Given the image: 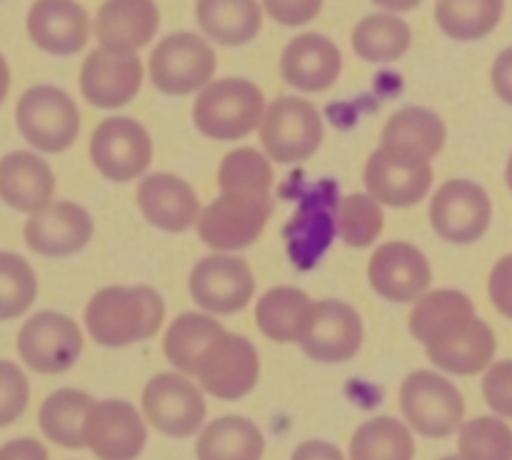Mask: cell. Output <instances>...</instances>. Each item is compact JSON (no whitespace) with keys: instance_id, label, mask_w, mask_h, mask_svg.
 <instances>
[{"instance_id":"7dc6e473","label":"cell","mask_w":512,"mask_h":460,"mask_svg":"<svg viewBox=\"0 0 512 460\" xmlns=\"http://www.w3.org/2000/svg\"><path fill=\"white\" fill-rule=\"evenodd\" d=\"M290 460H345L338 445L325 443V440H305L293 450Z\"/></svg>"},{"instance_id":"4316f807","label":"cell","mask_w":512,"mask_h":460,"mask_svg":"<svg viewBox=\"0 0 512 460\" xmlns=\"http://www.w3.org/2000/svg\"><path fill=\"white\" fill-rule=\"evenodd\" d=\"M258 0H195V20L205 38L225 48H240L258 38L263 28Z\"/></svg>"},{"instance_id":"5b68a950","label":"cell","mask_w":512,"mask_h":460,"mask_svg":"<svg viewBox=\"0 0 512 460\" xmlns=\"http://www.w3.org/2000/svg\"><path fill=\"white\" fill-rule=\"evenodd\" d=\"M323 135L325 125L318 108L298 95H283L268 103L260 125V145L278 165L310 160L323 145Z\"/></svg>"},{"instance_id":"83f0119b","label":"cell","mask_w":512,"mask_h":460,"mask_svg":"<svg viewBox=\"0 0 512 460\" xmlns=\"http://www.w3.org/2000/svg\"><path fill=\"white\" fill-rule=\"evenodd\" d=\"M473 318H478V315H475V305L468 295L460 293V290L440 288L428 290L415 300L408 328L420 345H430L468 325Z\"/></svg>"},{"instance_id":"1f68e13d","label":"cell","mask_w":512,"mask_h":460,"mask_svg":"<svg viewBox=\"0 0 512 460\" xmlns=\"http://www.w3.org/2000/svg\"><path fill=\"white\" fill-rule=\"evenodd\" d=\"M225 333L223 325L205 313H183L168 325L163 338V353L178 373H198L200 360L205 358L215 340Z\"/></svg>"},{"instance_id":"d590c367","label":"cell","mask_w":512,"mask_h":460,"mask_svg":"<svg viewBox=\"0 0 512 460\" xmlns=\"http://www.w3.org/2000/svg\"><path fill=\"white\" fill-rule=\"evenodd\" d=\"M505 0H438L435 23L448 38L470 43L483 40L500 25Z\"/></svg>"},{"instance_id":"d4e9b609","label":"cell","mask_w":512,"mask_h":460,"mask_svg":"<svg viewBox=\"0 0 512 460\" xmlns=\"http://www.w3.org/2000/svg\"><path fill=\"white\" fill-rule=\"evenodd\" d=\"M55 175L43 158L15 150L0 158V200L20 213H38L53 203Z\"/></svg>"},{"instance_id":"8d00e7d4","label":"cell","mask_w":512,"mask_h":460,"mask_svg":"<svg viewBox=\"0 0 512 460\" xmlns=\"http://www.w3.org/2000/svg\"><path fill=\"white\" fill-rule=\"evenodd\" d=\"M458 455L463 460H512V428L500 415L465 420L458 433Z\"/></svg>"},{"instance_id":"e575fe53","label":"cell","mask_w":512,"mask_h":460,"mask_svg":"<svg viewBox=\"0 0 512 460\" xmlns=\"http://www.w3.org/2000/svg\"><path fill=\"white\" fill-rule=\"evenodd\" d=\"M413 430L393 415H378L358 425L350 438V460H413Z\"/></svg>"},{"instance_id":"9a60e30c","label":"cell","mask_w":512,"mask_h":460,"mask_svg":"<svg viewBox=\"0 0 512 460\" xmlns=\"http://www.w3.org/2000/svg\"><path fill=\"white\" fill-rule=\"evenodd\" d=\"M298 345L318 363H348L363 348V318L343 300H313Z\"/></svg>"},{"instance_id":"cb8c5ba5","label":"cell","mask_w":512,"mask_h":460,"mask_svg":"<svg viewBox=\"0 0 512 460\" xmlns=\"http://www.w3.org/2000/svg\"><path fill=\"white\" fill-rule=\"evenodd\" d=\"M25 25L30 40L50 55H75L90 40V18L78 0H35Z\"/></svg>"},{"instance_id":"8992f818","label":"cell","mask_w":512,"mask_h":460,"mask_svg":"<svg viewBox=\"0 0 512 460\" xmlns=\"http://www.w3.org/2000/svg\"><path fill=\"white\" fill-rule=\"evenodd\" d=\"M400 410L423 438H450L465 423V400L453 380L435 370H413L400 385Z\"/></svg>"},{"instance_id":"7402d4cb","label":"cell","mask_w":512,"mask_h":460,"mask_svg":"<svg viewBox=\"0 0 512 460\" xmlns=\"http://www.w3.org/2000/svg\"><path fill=\"white\" fill-rule=\"evenodd\" d=\"M343 73V53L320 33H300L280 53V75L300 93H325Z\"/></svg>"},{"instance_id":"f35d334b","label":"cell","mask_w":512,"mask_h":460,"mask_svg":"<svg viewBox=\"0 0 512 460\" xmlns=\"http://www.w3.org/2000/svg\"><path fill=\"white\" fill-rule=\"evenodd\" d=\"M273 160L258 148H233L223 155L218 165V188L223 190H255L270 193L273 188Z\"/></svg>"},{"instance_id":"2e32d148","label":"cell","mask_w":512,"mask_h":460,"mask_svg":"<svg viewBox=\"0 0 512 460\" xmlns=\"http://www.w3.org/2000/svg\"><path fill=\"white\" fill-rule=\"evenodd\" d=\"M198 385L218 400H240L258 385L260 355L245 335L225 330L198 365Z\"/></svg>"},{"instance_id":"e0dca14e","label":"cell","mask_w":512,"mask_h":460,"mask_svg":"<svg viewBox=\"0 0 512 460\" xmlns=\"http://www.w3.org/2000/svg\"><path fill=\"white\" fill-rule=\"evenodd\" d=\"M145 65L138 53H113L95 48L80 65V95L100 110H118L133 103L143 88Z\"/></svg>"},{"instance_id":"3957f363","label":"cell","mask_w":512,"mask_h":460,"mask_svg":"<svg viewBox=\"0 0 512 460\" xmlns=\"http://www.w3.org/2000/svg\"><path fill=\"white\" fill-rule=\"evenodd\" d=\"M270 215H273L270 193L223 190L218 198L203 205L195 228L200 240L215 253H235L258 243Z\"/></svg>"},{"instance_id":"ba28073f","label":"cell","mask_w":512,"mask_h":460,"mask_svg":"<svg viewBox=\"0 0 512 460\" xmlns=\"http://www.w3.org/2000/svg\"><path fill=\"white\" fill-rule=\"evenodd\" d=\"M88 150L95 170L113 183H130L153 163L150 133L128 115L100 120L90 133Z\"/></svg>"},{"instance_id":"c3c4849f","label":"cell","mask_w":512,"mask_h":460,"mask_svg":"<svg viewBox=\"0 0 512 460\" xmlns=\"http://www.w3.org/2000/svg\"><path fill=\"white\" fill-rule=\"evenodd\" d=\"M370 3H375L378 8L388 10V13H410V10L418 8L423 0H370Z\"/></svg>"},{"instance_id":"52a82bcc","label":"cell","mask_w":512,"mask_h":460,"mask_svg":"<svg viewBox=\"0 0 512 460\" xmlns=\"http://www.w3.org/2000/svg\"><path fill=\"white\" fill-rule=\"evenodd\" d=\"M15 123L28 145L43 153H63L80 135V110L65 90L33 85L15 105Z\"/></svg>"},{"instance_id":"60d3db41","label":"cell","mask_w":512,"mask_h":460,"mask_svg":"<svg viewBox=\"0 0 512 460\" xmlns=\"http://www.w3.org/2000/svg\"><path fill=\"white\" fill-rule=\"evenodd\" d=\"M30 388L23 370L10 360H0V428L15 423L28 405Z\"/></svg>"},{"instance_id":"d6a6232c","label":"cell","mask_w":512,"mask_h":460,"mask_svg":"<svg viewBox=\"0 0 512 460\" xmlns=\"http://www.w3.org/2000/svg\"><path fill=\"white\" fill-rule=\"evenodd\" d=\"M95 400L85 390L60 388L43 400L38 410L40 430L55 445L68 450L85 448V418Z\"/></svg>"},{"instance_id":"7bdbcfd3","label":"cell","mask_w":512,"mask_h":460,"mask_svg":"<svg viewBox=\"0 0 512 460\" xmlns=\"http://www.w3.org/2000/svg\"><path fill=\"white\" fill-rule=\"evenodd\" d=\"M323 3L325 0H263V10L283 28H300L318 18Z\"/></svg>"},{"instance_id":"f6af8a7d","label":"cell","mask_w":512,"mask_h":460,"mask_svg":"<svg viewBox=\"0 0 512 460\" xmlns=\"http://www.w3.org/2000/svg\"><path fill=\"white\" fill-rule=\"evenodd\" d=\"M490 85H493L495 95L512 108V45L505 48L503 53H498V58L493 60V68H490Z\"/></svg>"},{"instance_id":"74e56055","label":"cell","mask_w":512,"mask_h":460,"mask_svg":"<svg viewBox=\"0 0 512 460\" xmlns=\"http://www.w3.org/2000/svg\"><path fill=\"white\" fill-rule=\"evenodd\" d=\"M385 225L383 205L370 193H350L340 200L338 238L348 248H368L380 238Z\"/></svg>"},{"instance_id":"4fadbf2b","label":"cell","mask_w":512,"mask_h":460,"mask_svg":"<svg viewBox=\"0 0 512 460\" xmlns=\"http://www.w3.org/2000/svg\"><path fill=\"white\" fill-rule=\"evenodd\" d=\"M190 298L213 315H233L248 308L255 295V275L248 260L230 253L205 255L188 278Z\"/></svg>"},{"instance_id":"44dd1931","label":"cell","mask_w":512,"mask_h":460,"mask_svg":"<svg viewBox=\"0 0 512 460\" xmlns=\"http://www.w3.org/2000/svg\"><path fill=\"white\" fill-rule=\"evenodd\" d=\"M135 203L143 218L163 233H185L195 228L203 210L193 185L175 173L145 175L135 190Z\"/></svg>"},{"instance_id":"484cf974","label":"cell","mask_w":512,"mask_h":460,"mask_svg":"<svg viewBox=\"0 0 512 460\" xmlns=\"http://www.w3.org/2000/svg\"><path fill=\"white\" fill-rule=\"evenodd\" d=\"M498 350L493 328L485 320L473 318L468 325L458 328L455 333L445 335L438 343L425 345L428 360L438 370L450 375H478L490 368Z\"/></svg>"},{"instance_id":"ffe728a7","label":"cell","mask_w":512,"mask_h":460,"mask_svg":"<svg viewBox=\"0 0 512 460\" xmlns=\"http://www.w3.org/2000/svg\"><path fill=\"white\" fill-rule=\"evenodd\" d=\"M93 230V215L83 205L58 200L25 220L23 238L33 253L65 258L80 253L93 238Z\"/></svg>"},{"instance_id":"7c38bea8","label":"cell","mask_w":512,"mask_h":460,"mask_svg":"<svg viewBox=\"0 0 512 460\" xmlns=\"http://www.w3.org/2000/svg\"><path fill=\"white\" fill-rule=\"evenodd\" d=\"M83 353V330L73 318L55 310L30 315L18 333V355L30 370L58 375L73 368Z\"/></svg>"},{"instance_id":"603a6c76","label":"cell","mask_w":512,"mask_h":460,"mask_svg":"<svg viewBox=\"0 0 512 460\" xmlns=\"http://www.w3.org/2000/svg\"><path fill=\"white\" fill-rule=\"evenodd\" d=\"M158 28L155 0H103L93 25L100 48L113 53H138L153 43Z\"/></svg>"},{"instance_id":"4dcf8cb0","label":"cell","mask_w":512,"mask_h":460,"mask_svg":"<svg viewBox=\"0 0 512 460\" xmlns=\"http://www.w3.org/2000/svg\"><path fill=\"white\" fill-rule=\"evenodd\" d=\"M310 298L305 290L293 285H278L265 290L255 303V323L260 333L273 343H300L305 320H308Z\"/></svg>"},{"instance_id":"8fae6325","label":"cell","mask_w":512,"mask_h":460,"mask_svg":"<svg viewBox=\"0 0 512 460\" xmlns=\"http://www.w3.org/2000/svg\"><path fill=\"white\" fill-rule=\"evenodd\" d=\"M143 413L158 433L168 438H193L208 415L203 388L185 373H158L143 388Z\"/></svg>"},{"instance_id":"816d5d0a","label":"cell","mask_w":512,"mask_h":460,"mask_svg":"<svg viewBox=\"0 0 512 460\" xmlns=\"http://www.w3.org/2000/svg\"><path fill=\"white\" fill-rule=\"evenodd\" d=\"M440 460H463V458H460V455H445V458H440Z\"/></svg>"},{"instance_id":"277c9868","label":"cell","mask_w":512,"mask_h":460,"mask_svg":"<svg viewBox=\"0 0 512 460\" xmlns=\"http://www.w3.org/2000/svg\"><path fill=\"white\" fill-rule=\"evenodd\" d=\"M218 55L198 33H170L150 50L148 78L165 95H193L213 83Z\"/></svg>"},{"instance_id":"7a4b0ae2","label":"cell","mask_w":512,"mask_h":460,"mask_svg":"<svg viewBox=\"0 0 512 460\" xmlns=\"http://www.w3.org/2000/svg\"><path fill=\"white\" fill-rule=\"evenodd\" d=\"M265 95L248 78H218L205 85L193 103V123L205 138L235 143L255 130L265 118Z\"/></svg>"},{"instance_id":"b9f144b4","label":"cell","mask_w":512,"mask_h":460,"mask_svg":"<svg viewBox=\"0 0 512 460\" xmlns=\"http://www.w3.org/2000/svg\"><path fill=\"white\" fill-rule=\"evenodd\" d=\"M483 398L493 413L512 420V360L490 363L483 375Z\"/></svg>"},{"instance_id":"5bb4252c","label":"cell","mask_w":512,"mask_h":460,"mask_svg":"<svg viewBox=\"0 0 512 460\" xmlns=\"http://www.w3.org/2000/svg\"><path fill=\"white\" fill-rule=\"evenodd\" d=\"M338 208L340 198L335 193L333 180H320L305 198L290 223L285 225V243L295 268L310 270L338 235Z\"/></svg>"},{"instance_id":"30bf717a","label":"cell","mask_w":512,"mask_h":460,"mask_svg":"<svg viewBox=\"0 0 512 460\" xmlns=\"http://www.w3.org/2000/svg\"><path fill=\"white\" fill-rule=\"evenodd\" d=\"M430 225L453 245H473L483 238L493 220V203L483 185L475 180H445L430 200Z\"/></svg>"},{"instance_id":"f546056e","label":"cell","mask_w":512,"mask_h":460,"mask_svg":"<svg viewBox=\"0 0 512 460\" xmlns=\"http://www.w3.org/2000/svg\"><path fill=\"white\" fill-rule=\"evenodd\" d=\"M445 138H448V130H445L443 118L435 110L420 108V105L395 110L380 130V145H390V148L428 160H433L443 150Z\"/></svg>"},{"instance_id":"836d02e7","label":"cell","mask_w":512,"mask_h":460,"mask_svg":"<svg viewBox=\"0 0 512 460\" xmlns=\"http://www.w3.org/2000/svg\"><path fill=\"white\" fill-rule=\"evenodd\" d=\"M413 43V30L395 13H373L358 20L350 33L355 55L365 63H395Z\"/></svg>"},{"instance_id":"ac0fdd59","label":"cell","mask_w":512,"mask_h":460,"mask_svg":"<svg viewBox=\"0 0 512 460\" xmlns=\"http://www.w3.org/2000/svg\"><path fill=\"white\" fill-rule=\"evenodd\" d=\"M148 443L143 415L128 400H95L85 418V448L98 460H138Z\"/></svg>"},{"instance_id":"681fc988","label":"cell","mask_w":512,"mask_h":460,"mask_svg":"<svg viewBox=\"0 0 512 460\" xmlns=\"http://www.w3.org/2000/svg\"><path fill=\"white\" fill-rule=\"evenodd\" d=\"M8 90H10V68L8 63H5L3 55H0V105H3V100L8 98Z\"/></svg>"},{"instance_id":"ab89813d","label":"cell","mask_w":512,"mask_h":460,"mask_svg":"<svg viewBox=\"0 0 512 460\" xmlns=\"http://www.w3.org/2000/svg\"><path fill=\"white\" fill-rule=\"evenodd\" d=\"M38 295V275L18 253L0 250V320L23 315Z\"/></svg>"},{"instance_id":"f1b7e54d","label":"cell","mask_w":512,"mask_h":460,"mask_svg":"<svg viewBox=\"0 0 512 460\" xmlns=\"http://www.w3.org/2000/svg\"><path fill=\"white\" fill-rule=\"evenodd\" d=\"M265 435L243 415H220L203 428L195 445L198 460H263Z\"/></svg>"},{"instance_id":"bcb514c9","label":"cell","mask_w":512,"mask_h":460,"mask_svg":"<svg viewBox=\"0 0 512 460\" xmlns=\"http://www.w3.org/2000/svg\"><path fill=\"white\" fill-rule=\"evenodd\" d=\"M0 460H50L48 450L33 438L10 440L0 448Z\"/></svg>"},{"instance_id":"6da1fadb","label":"cell","mask_w":512,"mask_h":460,"mask_svg":"<svg viewBox=\"0 0 512 460\" xmlns=\"http://www.w3.org/2000/svg\"><path fill=\"white\" fill-rule=\"evenodd\" d=\"M85 330L103 348H128L158 335L165 300L150 285H105L85 305Z\"/></svg>"},{"instance_id":"9c48e42d","label":"cell","mask_w":512,"mask_h":460,"mask_svg":"<svg viewBox=\"0 0 512 460\" xmlns=\"http://www.w3.org/2000/svg\"><path fill=\"white\" fill-rule=\"evenodd\" d=\"M365 190L388 208H413L433 188V165L428 158L378 145L363 170Z\"/></svg>"},{"instance_id":"ee69618b","label":"cell","mask_w":512,"mask_h":460,"mask_svg":"<svg viewBox=\"0 0 512 460\" xmlns=\"http://www.w3.org/2000/svg\"><path fill=\"white\" fill-rule=\"evenodd\" d=\"M488 295L500 315L512 320V253L503 255L488 275Z\"/></svg>"},{"instance_id":"d6986e66","label":"cell","mask_w":512,"mask_h":460,"mask_svg":"<svg viewBox=\"0 0 512 460\" xmlns=\"http://www.w3.org/2000/svg\"><path fill=\"white\" fill-rule=\"evenodd\" d=\"M368 280L390 303H415L433 285V270L423 250L405 240H388L370 255Z\"/></svg>"},{"instance_id":"f907efd6","label":"cell","mask_w":512,"mask_h":460,"mask_svg":"<svg viewBox=\"0 0 512 460\" xmlns=\"http://www.w3.org/2000/svg\"><path fill=\"white\" fill-rule=\"evenodd\" d=\"M505 183H508V188L512 193V155L508 158V165H505Z\"/></svg>"}]
</instances>
